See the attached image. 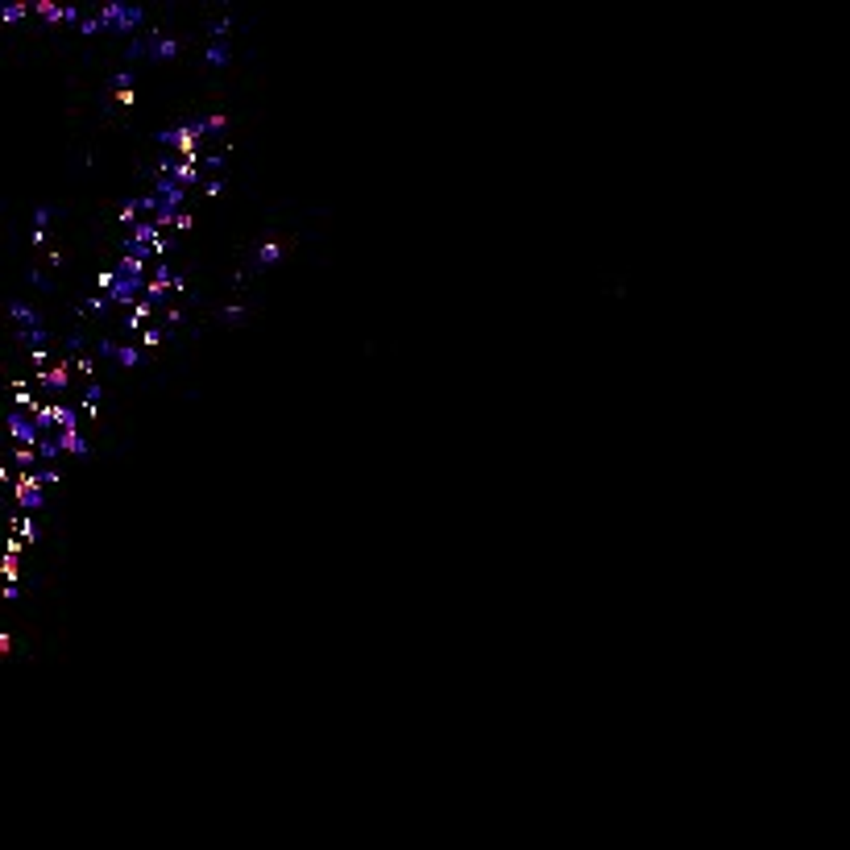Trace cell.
Here are the masks:
<instances>
[{"instance_id": "obj_1", "label": "cell", "mask_w": 850, "mask_h": 850, "mask_svg": "<svg viewBox=\"0 0 850 850\" xmlns=\"http://www.w3.org/2000/svg\"><path fill=\"white\" fill-rule=\"evenodd\" d=\"M208 62H216V66H220V62H224V46H212V50H208Z\"/></svg>"}]
</instances>
